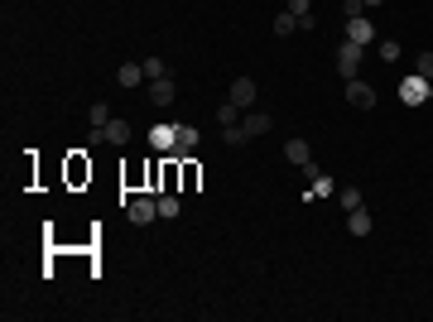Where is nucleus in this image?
Masks as SVG:
<instances>
[{
  "mask_svg": "<svg viewBox=\"0 0 433 322\" xmlns=\"http://www.w3.org/2000/svg\"><path fill=\"white\" fill-rule=\"evenodd\" d=\"M126 216H130L135 226H150V221H159V192H135V197L126 202Z\"/></svg>",
  "mask_w": 433,
  "mask_h": 322,
  "instance_id": "f257e3e1",
  "label": "nucleus"
},
{
  "mask_svg": "<svg viewBox=\"0 0 433 322\" xmlns=\"http://www.w3.org/2000/svg\"><path fill=\"white\" fill-rule=\"evenodd\" d=\"M361 44H352V39H342V49H337V73L352 82V78H361Z\"/></svg>",
  "mask_w": 433,
  "mask_h": 322,
  "instance_id": "f03ea898",
  "label": "nucleus"
},
{
  "mask_svg": "<svg viewBox=\"0 0 433 322\" xmlns=\"http://www.w3.org/2000/svg\"><path fill=\"white\" fill-rule=\"evenodd\" d=\"M429 87H433L429 78H419V73H414V78L400 82V101H405V106H424V101H429Z\"/></svg>",
  "mask_w": 433,
  "mask_h": 322,
  "instance_id": "7ed1b4c3",
  "label": "nucleus"
},
{
  "mask_svg": "<svg viewBox=\"0 0 433 322\" xmlns=\"http://www.w3.org/2000/svg\"><path fill=\"white\" fill-rule=\"evenodd\" d=\"M226 101H236L241 111H250L255 101H260V87H255V78H236V82H231V92H226Z\"/></svg>",
  "mask_w": 433,
  "mask_h": 322,
  "instance_id": "20e7f679",
  "label": "nucleus"
},
{
  "mask_svg": "<svg viewBox=\"0 0 433 322\" xmlns=\"http://www.w3.org/2000/svg\"><path fill=\"white\" fill-rule=\"evenodd\" d=\"M150 144H154L159 154H173V149H178V125H169V120H164V125H150Z\"/></svg>",
  "mask_w": 433,
  "mask_h": 322,
  "instance_id": "39448f33",
  "label": "nucleus"
},
{
  "mask_svg": "<svg viewBox=\"0 0 433 322\" xmlns=\"http://www.w3.org/2000/svg\"><path fill=\"white\" fill-rule=\"evenodd\" d=\"M347 101H352L356 111H371V106H376V87H366L361 78H352V82H347Z\"/></svg>",
  "mask_w": 433,
  "mask_h": 322,
  "instance_id": "423d86ee",
  "label": "nucleus"
},
{
  "mask_svg": "<svg viewBox=\"0 0 433 322\" xmlns=\"http://www.w3.org/2000/svg\"><path fill=\"white\" fill-rule=\"evenodd\" d=\"M347 39H352V44H361V49H366V44H376L380 34H376V25H371L366 15H356V20H347Z\"/></svg>",
  "mask_w": 433,
  "mask_h": 322,
  "instance_id": "0eeeda50",
  "label": "nucleus"
},
{
  "mask_svg": "<svg viewBox=\"0 0 433 322\" xmlns=\"http://www.w3.org/2000/svg\"><path fill=\"white\" fill-rule=\"evenodd\" d=\"M270 125H274V120H270V116H265V111H245V116H241V130H245V140H255V135H265V130H270Z\"/></svg>",
  "mask_w": 433,
  "mask_h": 322,
  "instance_id": "6e6552de",
  "label": "nucleus"
},
{
  "mask_svg": "<svg viewBox=\"0 0 433 322\" xmlns=\"http://www.w3.org/2000/svg\"><path fill=\"white\" fill-rule=\"evenodd\" d=\"M173 97H178V87H173V78H154V82H150V101H154V106H169Z\"/></svg>",
  "mask_w": 433,
  "mask_h": 322,
  "instance_id": "1a4fd4ad",
  "label": "nucleus"
},
{
  "mask_svg": "<svg viewBox=\"0 0 433 322\" xmlns=\"http://www.w3.org/2000/svg\"><path fill=\"white\" fill-rule=\"evenodd\" d=\"M347 231H352V236H371V231H376V221H371V212H366V207H356V212H347Z\"/></svg>",
  "mask_w": 433,
  "mask_h": 322,
  "instance_id": "9d476101",
  "label": "nucleus"
},
{
  "mask_svg": "<svg viewBox=\"0 0 433 322\" xmlns=\"http://www.w3.org/2000/svg\"><path fill=\"white\" fill-rule=\"evenodd\" d=\"M130 120H121V116H111V125H106V144H130Z\"/></svg>",
  "mask_w": 433,
  "mask_h": 322,
  "instance_id": "9b49d317",
  "label": "nucleus"
},
{
  "mask_svg": "<svg viewBox=\"0 0 433 322\" xmlns=\"http://www.w3.org/2000/svg\"><path fill=\"white\" fill-rule=\"evenodd\" d=\"M284 159H289V163H298V168H303V163L313 159V149H308V140H298V135H294V140L284 144Z\"/></svg>",
  "mask_w": 433,
  "mask_h": 322,
  "instance_id": "f8f14e48",
  "label": "nucleus"
},
{
  "mask_svg": "<svg viewBox=\"0 0 433 322\" xmlns=\"http://www.w3.org/2000/svg\"><path fill=\"white\" fill-rule=\"evenodd\" d=\"M159 216H164V221L183 216V192H159Z\"/></svg>",
  "mask_w": 433,
  "mask_h": 322,
  "instance_id": "ddd939ff",
  "label": "nucleus"
},
{
  "mask_svg": "<svg viewBox=\"0 0 433 322\" xmlns=\"http://www.w3.org/2000/svg\"><path fill=\"white\" fill-rule=\"evenodd\" d=\"M303 197H308V202H318V197H337V183H332L327 173H318V178L308 183V192H303Z\"/></svg>",
  "mask_w": 433,
  "mask_h": 322,
  "instance_id": "4468645a",
  "label": "nucleus"
},
{
  "mask_svg": "<svg viewBox=\"0 0 433 322\" xmlns=\"http://www.w3.org/2000/svg\"><path fill=\"white\" fill-rule=\"evenodd\" d=\"M193 149H197V130H193V125H178V149H173V159H188Z\"/></svg>",
  "mask_w": 433,
  "mask_h": 322,
  "instance_id": "2eb2a0df",
  "label": "nucleus"
},
{
  "mask_svg": "<svg viewBox=\"0 0 433 322\" xmlns=\"http://www.w3.org/2000/svg\"><path fill=\"white\" fill-rule=\"evenodd\" d=\"M116 82H121V87H140V82H145V63H121Z\"/></svg>",
  "mask_w": 433,
  "mask_h": 322,
  "instance_id": "dca6fc26",
  "label": "nucleus"
},
{
  "mask_svg": "<svg viewBox=\"0 0 433 322\" xmlns=\"http://www.w3.org/2000/svg\"><path fill=\"white\" fill-rule=\"evenodd\" d=\"M274 34H279V39L298 34V15H294V10H279V15H274Z\"/></svg>",
  "mask_w": 433,
  "mask_h": 322,
  "instance_id": "f3484780",
  "label": "nucleus"
},
{
  "mask_svg": "<svg viewBox=\"0 0 433 322\" xmlns=\"http://www.w3.org/2000/svg\"><path fill=\"white\" fill-rule=\"evenodd\" d=\"M82 178H92V163L82 159V154H73L68 159V183H82Z\"/></svg>",
  "mask_w": 433,
  "mask_h": 322,
  "instance_id": "a211bd4d",
  "label": "nucleus"
},
{
  "mask_svg": "<svg viewBox=\"0 0 433 322\" xmlns=\"http://www.w3.org/2000/svg\"><path fill=\"white\" fill-rule=\"evenodd\" d=\"M197 183H202V168H197L193 159H183V188L178 192H197Z\"/></svg>",
  "mask_w": 433,
  "mask_h": 322,
  "instance_id": "6ab92c4d",
  "label": "nucleus"
},
{
  "mask_svg": "<svg viewBox=\"0 0 433 322\" xmlns=\"http://www.w3.org/2000/svg\"><path fill=\"white\" fill-rule=\"evenodd\" d=\"M216 120H221V125H241V106H236V101H221V106H216Z\"/></svg>",
  "mask_w": 433,
  "mask_h": 322,
  "instance_id": "aec40b11",
  "label": "nucleus"
},
{
  "mask_svg": "<svg viewBox=\"0 0 433 322\" xmlns=\"http://www.w3.org/2000/svg\"><path fill=\"white\" fill-rule=\"evenodd\" d=\"M87 125H111V106L106 101H97V106L87 111Z\"/></svg>",
  "mask_w": 433,
  "mask_h": 322,
  "instance_id": "412c9836",
  "label": "nucleus"
},
{
  "mask_svg": "<svg viewBox=\"0 0 433 322\" xmlns=\"http://www.w3.org/2000/svg\"><path fill=\"white\" fill-rule=\"evenodd\" d=\"M337 202H342V212H356V207H366L356 188H342V192H337Z\"/></svg>",
  "mask_w": 433,
  "mask_h": 322,
  "instance_id": "4be33fe9",
  "label": "nucleus"
},
{
  "mask_svg": "<svg viewBox=\"0 0 433 322\" xmlns=\"http://www.w3.org/2000/svg\"><path fill=\"white\" fill-rule=\"evenodd\" d=\"M376 54L385 58V63H395V58H400V39H380V44H376Z\"/></svg>",
  "mask_w": 433,
  "mask_h": 322,
  "instance_id": "5701e85b",
  "label": "nucleus"
},
{
  "mask_svg": "<svg viewBox=\"0 0 433 322\" xmlns=\"http://www.w3.org/2000/svg\"><path fill=\"white\" fill-rule=\"evenodd\" d=\"M414 68H419V78H429V82H433V49H424V54L414 58Z\"/></svg>",
  "mask_w": 433,
  "mask_h": 322,
  "instance_id": "b1692460",
  "label": "nucleus"
},
{
  "mask_svg": "<svg viewBox=\"0 0 433 322\" xmlns=\"http://www.w3.org/2000/svg\"><path fill=\"white\" fill-rule=\"evenodd\" d=\"M145 78H169V68H164V58H145Z\"/></svg>",
  "mask_w": 433,
  "mask_h": 322,
  "instance_id": "393cba45",
  "label": "nucleus"
},
{
  "mask_svg": "<svg viewBox=\"0 0 433 322\" xmlns=\"http://www.w3.org/2000/svg\"><path fill=\"white\" fill-rule=\"evenodd\" d=\"M221 140L236 149V144H245V130H241V125H221Z\"/></svg>",
  "mask_w": 433,
  "mask_h": 322,
  "instance_id": "a878e982",
  "label": "nucleus"
},
{
  "mask_svg": "<svg viewBox=\"0 0 433 322\" xmlns=\"http://www.w3.org/2000/svg\"><path fill=\"white\" fill-rule=\"evenodd\" d=\"M342 15H347V20H356V15H366V5H361V0H342Z\"/></svg>",
  "mask_w": 433,
  "mask_h": 322,
  "instance_id": "bb28decb",
  "label": "nucleus"
},
{
  "mask_svg": "<svg viewBox=\"0 0 433 322\" xmlns=\"http://www.w3.org/2000/svg\"><path fill=\"white\" fill-rule=\"evenodd\" d=\"M308 5H313V0H289V10H294L298 20H303V15H313V10H308Z\"/></svg>",
  "mask_w": 433,
  "mask_h": 322,
  "instance_id": "cd10ccee",
  "label": "nucleus"
},
{
  "mask_svg": "<svg viewBox=\"0 0 433 322\" xmlns=\"http://www.w3.org/2000/svg\"><path fill=\"white\" fill-rule=\"evenodd\" d=\"M361 5H366V10H380V5H385V0H361Z\"/></svg>",
  "mask_w": 433,
  "mask_h": 322,
  "instance_id": "c85d7f7f",
  "label": "nucleus"
},
{
  "mask_svg": "<svg viewBox=\"0 0 433 322\" xmlns=\"http://www.w3.org/2000/svg\"><path fill=\"white\" fill-rule=\"evenodd\" d=\"M429 97H433V87H429Z\"/></svg>",
  "mask_w": 433,
  "mask_h": 322,
  "instance_id": "c756f323",
  "label": "nucleus"
}]
</instances>
